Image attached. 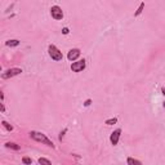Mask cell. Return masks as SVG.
I'll return each instance as SVG.
<instances>
[{"mask_svg":"<svg viewBox=\"0 0 165 165\" xmlns=\"http://www.w3.org/2000/svg\"><path fill=\"white\" fill-rule=\"evenodd\" d=\"M143 8H144V1H142L141 4H140V6H138V9H137V12L134 13V16L137 17V16H140L142 12H143Z\"/></svg>","mask_w":165,"mask_h":165,"instance_id":"cell-11","label":"cell"},{"mask_svg":"<svg viewBox=\"0 0 165 165\" xmlns=\"http://www.w3.org/2000/svg\"><path fill=\"white\" fill-rule=\"evenodd\" d=\"M120 135H121V129H116L115 132H112L111 135H110V142H111V144H116L119 143V140H120Z\"/></svg>","mask_w":165,"mask_h":165,"instance_id":"cell-6","label":"cell"},{"mask_svg":"<svg viewBox=\"0 0 165 165\" xmlns=\"http://www.w3.org/2000/svg\"><path fill=\"white\" fill-rule=\"evenodd\" d=\"M79 56H80V50L79 49H71L70 52H69V54H67V58H69V61H75V59H77L79 58Z\"/></svg>","mask_w":165,"mask_h":165,"instance_id":"cell-7","label":"cell"},{"mask_svg":"<svg viewBox=\"0 0 165 165\" xmlns=\"http://www.w3.org/2000/svg\"><path fill=\"white\" fill-rule=\"evenodd\" d=\"M8 47H18L19 45V40H17V39H13V40H8L5 43Z\"/></svg>","mask_w":165,"mask_h":165,"instance_id":"cell-9","label":"cell"},{"mask_svg":"<svg viewBox=\"0 0 165 165\" xmlns=\"http://www.w3.org/2000/svg\"><path fill=\"white\" fill-rule=\"evenodd\" d=\"M86 63L84 59H79L76 61V62H74L72 64H71V70L74 71V72H80V71H83L84 69H85Z\"/></svg>","mask_w":165,"mask_h":165,"instance_id":"cell-5","label":"cell"},{"mask_svg":"<svg viewBox=\"0 0 165 165\" xmlns=\"http://www.w3.org/2000/svg\"><path fill=\"white\" fill-rule=\"evenodd\" d=\"M161 93H163V94L165 96V88H163V89H161Z\"/></svg>","mask_w":165,"mask_h":165,"instance_id":"cell-18","label":"cell"},{"mask_svg":"<svg viewBox=\"0 0 165 165\" xmlns=\"http://www.w3.org/2000/svg\"><path fill=\"white\" fill-rule=\"evenodd\" d=\"M22 163L23 164H32V160L30 159V157H23V159H22Z\"/></svg>","mask_w":165,"mask_h":165,"instance_id":"cell-15","label":"cell"},{"mask_svg":"<svg viewBox=\"0 0 165 165\" xmlns=\"http://www.w3.org/2000/svg\"><path fill=\"white\" fill-rule=\"evenodd\" d=\"M48 54H49V57L52 58L53 61H61L63 58V54L62 52H61L56 45L50 44L49 47H48Z\"/></svg>","mask_w":165,"mask_h":165,"instance_id":"cell-2","label":"cell"},{"mask_svg":"<svg viewBox=\"0 0 165 165\" xmlns=\"http://www.w3.org/2000/svg\"><path fill=\"white\" fill-rule=\"evenodd\" d=\"M22 72L21 69H18V67H13V69H8L6 71L1 74V79H11L13 76H17L19 74Z\"/></svg>","mask_w":165,"mask_h":165,"instance_id":"cell-3","label":"cell"},{"mask_svg":"<svg viewBox=\"0 0 165 165\" xmlns=\"http://www.w3.org/2000/svg\"><path fill=\"white\" fill-rule=\"evenodd\" d=\"M5 147H6V148H12V150H16V151H18L19 148H21V146H18V144L13 143V142H8V143H5Z\"/></svg>","mask_w":165,"mask_h":165,"instance_id":"cell-8","label":"cell"},{"mask_svg":"<svg viewBox=\"0 0 165 165\" xmlns=\"http://www.w3.org/2000/svg\"><path fill=\"white\" fill-rule=\"evenodd\" d=\"M38 161H39V164H45V165H50L52 164V161L48 160V159H45V157H40Z\"/></svg>","mask_w":165,"mask_h":165,"instance_id":"cell-13","label":"cell"},{"mask_svg":"<svg viewBox=\"0 0 165 165\" xmlns=\"http://www.w3.org/2000/svg\"><path fill=\"white\" fill-rule=\"evenodd\" d=\"M118 123V119L114 118V119H108V120H106V124L107 125H112V124H116Z\"/></svg>","mask_w":165,"mask_h":165,"instance_id":"cell-14","label":"cell"},{"mask_svg":"<svg viewBox=\"0 0 165 165\" xmlns=\"http://www.w3.org/2000/svg\"><path fill=\"white\" fill-rule=\"evenodd\" d=\"M1 125H3V127H4L8 132H12V130H13V127H12V125H11V124H8V123L4 121V120L1 121Z\"/></svg>","mask_w":165,"mask_h":165,"instance_id":"cell-12","label":"cell"},{"mask_svg":"<svg viewBox=\"0 0 165 165\" xmlns=\"http://www.w3.org/2000/svg\"><path fill=\"white\" fill-rule=\"evenodd\" d=\"M62 32H63V34H64V35H67V34H69V32H70V31H69V28H67V27H64V28H63V30H62Z\"/></svg>","mask_w":165,"mask_h":165,"instance_id":"cell-16","label":"cell"},{"mask_svg":"<svg viewBox=\"0 0 165 165\" xmlns=\"http://www.w3.org/2000/svg\"><path fill=\"white\" fill-rule=\"evenodd\" d=\"M90 103H92V101H90V99H86V101H85V103H84V105H85L86 107H88V106L90 105Z\"/></svg>","mask_w":165,"mask_h":165,"instance_id":"cell-17","label":"cell"},{"mask_svg":"<svg viewBox=\"0 0 165 165\" xmlns=\"http://www.w3.org/2000/svg\"><path fill=\"white\" fill-rule=\"evenodd\" d=\"M30 137H31L34 141L40 142V143H44V144H47V146H49V147H52V148L54 147L53 142H52V141H50L49 138H48L44 133H40V132H35V130H32L31 133H30Z\"/></svg>","mask_w":165,"mask_h":165,"instance_id":"cell-1","label":"cell"},{"mask_svg":"<svg viewBox=\"0 0 165 165\" xmlns=\"http://www.w3.org/2000/svg\"><path fill=\"white\" fill-rule=\"evenodd\" d=\"M127 163H128L129 165H141V164H142L140 160H135V159H133V157H128Z\"/></svg>","mask_w":165,"mask_h":165,"instance_id":"cell-10","label":"cell"},{"mask_svg":"<svg viewBox=\"0 0 165 165\" xmlns=\"http://www.w3.org/2000/svg\"><path fill=\"white\" fill-rule=\"evenodd\" d=\"M50 16H52V18L59 21V19L63 18V12L58 5H54V6H52V9H50Z\"/></svg>","mask_w":165,"mask_h":165,"instance_id":"cell-4","label":"cell"}]
</instances>
